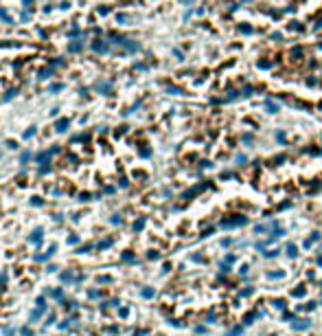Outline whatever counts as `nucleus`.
<instances>
[{
  "mask_svg": "<svg viewBox=\"0 0 322 336\" xmlns=\"http://www.w3.org/2000/svg\"><path fill=\"white\" fill-rule=\"evenodd\" d=\"M29 158H31V152H24L22 156H20V163L24 165V163H26V160H29Z\"/></svg>",
  "mask_w": 322,
  "mask_h": 336,
  "instance_id": "nucleus-16",
  "label": "nucleus"
},
{
  "mask_svg": "<svg viewBox=\"0 0 322 336\" xmlns=\"http://www.w3.org/2000/svg\"><path fill=\"white\" fill-rule=\"evenodd\" d=\"M16 95H18V90H16V88H13V90H9V92L4 95V101H9L11 97H16Z\"/></svg>",
  "mask_w": 322,
  "mask_h": 336,
  "instance_id": "nucleus-15",
  "label": "nucleus"
},
{
  "mask_svg": "<svg viewBox=\"0 0 322 336\" xmlns=\"http://www.w3.org/2000/svg\"><path fill=\"white\" fill-rule=\"evenodd\" d=\"M59 90H64V83H51L48 86V92H59Z\"/></svg>",
  "mask_w": 322,
  "mask_h": 336,
  "instance_id": "nucleus-10",
  "label": "nucleus"
},
{
  "mask_svg": "<svg viewBox=\"0 0 322 336\" xmlns=\"http://www.w3.org/2000/svg\"><path fill=\"white\" fill-rule=\"evenodd\" d=\"M22 2H24V7H26V9H31V5H33V0H22Z\"/></svg>",
  "mask_w": 322,
  "mask_h": 336,
  "instance_id": "nucleus-24",
  "label": "nucleus"
},
{
  "mask_svg": "<svg viewBox=\"0 0 322 336\" xmlns=\"http://www.w3.org/2000/svg\"><path fill=\"white\" fill-rule=\"evenodd\" d=\"M116 22H118V24L129 22V16H127V13H116Z\"/></svg>",
  "mask_w": 322,
  "mask_h": 336,
  "instance_id": "nucleus-9",
  "label": "nucleus"
},
{
  "mask_svg": "<svg viewBox=\"0 0 322 336\" xmlns=\"http://www.w3.org/2000/svg\"><path fill=\"white\" fill-rule=\"evenodd\" d=\"M300 55H303V48H300V46H294V48H291V57L296 59V57H300Z\"/></svg>",
  "mask_w": 322,
  "mask_h": 336,
  "instance_id": "nucleus-11",
  "label": "nucleus"
},
{
  "mask_svg": "<svg viewBox=\"0 0 322 336\" xmlns=\"http://www.w3.org/2000/svg\"><path fill=\"white\" fill-rule=\"evenodd\" d=\"M237 31L243 33V35H250V33H252V26H248V24H239V26H237Z\"/></svg>",
  "mask_w": 322,
  "mask_h": 336,
  "instance_id": "nucleus-8",
  "label": "nucleus"
},
{
  "mask_svg": "<svg viewBox=\"0 0 322 336\" xmlns=\"http://www.w3.org/2000/svg\"><path fill=\"white\" fill-rule=\"evenodd\" d=\"M7 147H11V150H16V147H18V143H16V141H7Z\"/></svg>",
  "mask_w": 322,
  "mask_h": 336,
  "instance_id": "nucleus-20",
  "label": "nucleus"
},
{
  "mask_svg": "<svg viewBox=\"0 0 322 336\" xmlns=\"http://www.w3.org/2000/svg\"><path fill=\"white\" fill-rule=\"evenodd\" d=\"M94 88H96V92H101V95H110L112 92V81H99Z\"/></svg>",
  "mask_w": 322,
  "mask_h": 336,
  "instance_id": "nucleus-2",
  "label": "nucleus"
},
{
  "mask_svg": "<svg viewBox=\"0 0 322 336\" xmlns=\"http://www.w3.org/2000/svg\"><path fill=\"white\" fill-rule=\"evenodd\" d=\"M51 64H53V66H61L64 62H61V59H51Z\"/></svg>",
  "mask_w": 322,
  "mask_h": 336,
  "instance_id": "nucleus-22",
  "label": "nucleus"
},
{
  "mask_svg": "<svg viewBox=\"0 0 322 336\" xmlns=\"http://www.w3.org/2000/svg\"><path fill=\"white\" fill-rule=\"evenodd\" d=\"M79 33H81V31H79V26H72V29L68 31V38H75V35H79Z\"/></svg>",
  "mask_w": 322,
  "mask_h": 336,
  "instance_id": "nucleus-13",
  "label": "nucleus"
},
{
  "mask_svg": "<svg viewBox=\"0 0 322 336\" xmlns=\"http://www.w3.org/2000/svg\"><path fill=\"white\" fill-rule=\"evenodd\" d=\"M68 128H70V121H68V119H59V121L55 123V130L57 132H66Z\"/></svg>",
  "mask_w": 322,
  "mask_h": 336,
  "instance_id": "nucleus-5",
  "label": "nucleus"
},
{
  "mask_svg": "<svg viewBox=\"0 0 322 336\" xmlns=\"http://www.w3.org/2000/svg\"><path fill=\"white\" fill-rule=\"evenodd\" d=\"M252 95H254V88H246V90H243V97H252Z\"/></svg>",
  "mask_w": 322,
  "mask_h": 336,
  "instance_id": "nucleus-19",
  "label": "nucleus"
},
{
  "mask_svg": "<svg viewBox=\"0 0 322 336\" xmlns=\"http://www.w3.org/2000/svg\"><path fill=\"white\" fill-rule=\"evenodd\" d=\"M110 244H112V240H105V242H101V244H99V246H101V248H108V246H110Z\"/></svg>",
  "mask_w": 322,
  "mask_h": 336,
  "instance_id": "nucleus-21",
  "label": "nucleus"
},
{
  "mask_svg": "<svg viewBox=\"0 0 322 336\" xmlns=\"http://www.w3.org/2000/svg\"><path fill=\"white\" fill-rule=\"evenodd\" d=\"M0 18H2V20H4V22H11V18H9V13H7V11L2 9V7H0Z\"/></svg>",
  "mask_w": 322,
  "mask_h": 336,
  "instance_id": "nucleus-12",
  "label": "nucleus"
},
{
  "mask_svg": "<svg viewBox=\"0 0 322 336\" xmlns=\"http://www.w3.org/2000/svg\"><path fill=\"white\" fill-rule=\"evenodd\" d=\"M40 240H42V229H35V231H33V235H31V242H33V244H40Z\"/></svg>",
  "mask_w": 322,
  "mask_h": 336,
  "instance_id": "nucleus-7",
  "label": "nucleus"
},
{
  "mask_svg": "<svg viewBox=\"0 0 322 336\" xmlns=\"http://www.w3.org/2000/svg\"><path fill=\"white\" fill-rule=\"evenodd\" d=\"M182 2H184V5H191V2H193V0H182Z\"/></svg>",
  "mask_w": 322,
  "mask_h": 336,
  "instance_id": "nucleus-25",
  "label": "nucleus"
},
{
  "mask_svg": "<svg viewBox=\"0 0 322 336\" xmlns=\"http://www.w3.org/2000/svg\"><path fill=\"white\" fill-rule=\"evenodd\" d=\"M99 13H101V16H108V13H110V7H99Z\"/></svg>",
  "mask_w": 322,
  "mask_h": 336,
  "instance_id": "nucleus-18",
  "label": "nucleus"
},
{
  "mask_svg": "<svg viewBox=\"0 0 322 336\" xmlns=\"http://www.w3.org/2000/svg\"><path fill=\"white\" fill-rule=\"evenodd\" d=\"M265 110H267V112H270V114H276V112H278V110H281V106H278V103H276V101H272V99H267V101H265Z\"/></svg>",
  "mask_w": 322,
  "mask_h": 336,
  "instance_id": "nucleus-4",
  "label": "nucleus"
},
{
  "mask_svg": "<svg viewBox=\"0 0 322 336\" xmlns=\"http://www.w3.org/2000/svg\"><path fill=\"white\" fill-rule=\"evenodd\" d=\"M31 202H33V204H35V207H42V200H40V198H33Z\"/></svg>",
  "mask_w": 322,
  "mask_h": 336,
  "instance_id": "nucleus-23",
  "label": "nucleus"
},
{
  "mask_svg": "<svg viewBox=\"0 0 322 336\" xmlns=\"http://www.w3.org/2000/svg\"><path fill=\"white\" fill-rule=\"evenodd\" d=\"M320 48H322V44H320Z\"/></svg>",
  "mask_w": 322,
  "mask_h": 336,
  "instance_id": "nucleus-26",
  "label": "nucleus"
},
{
  "mask_svg": "<svg viewBox=\"0 0 322 336\" xmlns=\"http://www.w3.org/2000/svg\"><path fill=\"white\" fill-rule=\"evenodd\" d=\"M256 66H258V68H263V71H265V68H272V62H258Z\"/></svg>",
  "mask_w": 322,
  "mask_h": 336,
  "instance_id": "nucleus-17",
  "label": "nucleus"
},
{
  "mask_svg": "<svg viewBox=\"0 0 322 336\" xmlns=\"http://www.w3.org/2000/svg\"><path fill=\"white\" fill-rule=\"evenodd\" d=\"M81 48H83V40H75L68 44V53H79Z\"/></svg>",
  "mask_w": 322,
  "mask_h": 336,
  "instance_id": "nucleus-3",
  "label": "nucleus"
},
{
  "mask_svg": "<svg viewBox=\"0 0 322 336\" xmlns=\"http://www.w3.org/2000/svg\"><path fill=\"white\" fill-rule=\"evenodd\" d=\"M53 73H55L53 68H42V71H40V79H48V77H53Z\"/></svg>",
  "mask_w": 322,
  "mask_h": 336,
  "instance_id": "nucleus-6",
  "label": "nucleus"
},
{
  "mask_svg": "<svg viewBox=\"0 0 322 336\" xmlns=\"http://www.w3.org/2000/svg\"><path fill=\"white\" fill-rule=\"evenodd\" d=\"M92 48H94V53H108V42L105 40H94L92 42Z\"/></svg>",
  "mask_w": 322,
  "mask_h": 336,
  "instance_id": "nucleus-1",
  "label": "nucleus"
},
{
  "mask_svg": "<svg viewBox=\"0 0 322 336\" xmlns=\"http://www.w3.org/2000/svg\"><path fill=\"white\" fill-rule=\"evenodd\" d=\"M33 134H35V125H31V128H29V130L24 132V138H31Z\"/></svg>",
  "mask_w": 322,
  "mask_h": 336,
  "instance_id": "nucleus-14",
  "label": "nucleus"
}]
</instances>
